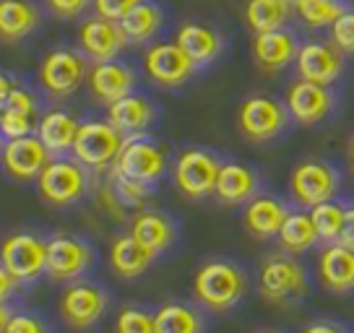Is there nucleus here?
I'll list each match as a JSON object with an SVG mask.
<instances>
[{
    "label": "nucleus",
    "mask_w": 354,
    "mask_h": 333,
    "mask_svg": "<svg viewBox=\"0 0 354 333\" xmlns=\"http://www.w3.org/2000/svg\"><path fill=\"white\" fill-rule=\"evenodd\" d=\"M248 292V276L243 268L230 260H209L196 271L193 294L196 300L214 312H224L234 307Z\"/></svg>",
    "instance_id": "obj_1"
},
{
    "label": "nucleus",
    "mask_w": 354,
    "mask_h": 333,
    "mask_svg": "<svg viewBox=\"0 0 354 333\" xmlns=\"http://www.w3.org/2000/svg\"><path fill=\"white\" fill-rule=\"evenodd\" d=\"M289 120L292 117H289L287 104L266 94L248 97L237 110V128L253 144H266L279 138L287 131Z\"/></svg>",
    "instance_id": "obj_2"
},
{
    "label": "nucleus",
    "mask_w": 354,
    "mask_h": 333,
    "mask_svg": "<svg viewBox=\"0 0 354 333\" xmlns=\"http://www.w3.org/2000/svg\"><path fill=\"white\" fill-rule=\"evenodd\" d=\"M339 185H342V175L336 172V166L321 159L299 162L289 175V193L302 209H313L318 203L333 200L339 193Z\"/></svg>",
    "instance_id": "obj_3"
},
{
    "label": "nucleus",
    "mask_w": 354,
    "mask_h": 333,
    "mask_svg": "<svg viewBox=\"0 0 354 333\" xmlns=\"http://www.w3.org/2000/svg\"><path fill=\"white\" fill-rule=\"evenodd\" d=\"M258 289L268 302H292L308 292V271L292 256L266 258L258 274Z\"/></svg>",
    "instance_id": "obj_4"
},
{
    "label": "nucleus",
    "mask_w": 354,
    "mask_h": 333,
    "mask_svg": "<svg viewBox=\"0 0 354 333\" xmlns=\"http://www.w3.org/2000/svg\"><path fill=\"white\" fill-rule=\"evenodd\" d=\"M122 144H125V138L110 120H91L78 128L73 154L81 164L91 166V169H104V166L115 164Z\"/></svg>",
    "instance_id": "obj_5"
},
{
    "label": "nucleus",
    "mask_w": 354,
    "mask_h": 333,
    "mask_svg": "<svg viewBox=\"0 0 354 333\" xmlns=\"http://www.w3.org/2000/svg\"><path fill=\"white\" fill-rule=\"evenodd\" d=\"M221 162L211 151L188 149L177 156L175 162V185L183 196L198 200L216 190Z\"/></svg>",
    "instance_id": "obj_6"
},
{
    "label": "nucleus",
    "mask_w": 354,
    "mask_h": 333,
    "mask_svg": "<svg viewBox=\"0 0 354 333\" xmlns=\"http://www.w3.org/2000/svg\"><path fill=\"white\" fill-rule=\"evenodd\" d=\"M344 53L333 45L331 39H308L299 45L297 60V78L313 81L321 86H333L344 73Z\"/></svg>",
    "instance_id": "obj_7"
},
{
    "label": "nucleus",
    "mask_w": 354,
    "mask_h": 333,
    "mask_svg": "<svg viewBox=\"0 0 354 333\" xmlns=\"http://www.w3.org/2000/svg\"><path fill=\"white\" fill-rule=\"evenodd\" d=\"M115 172H120L125 178L154 185L156 180H162L167 172V154L162 146L146 138H128L122 144L120 154L115 159Z\"/></svg>",
    "instance_id": "obj_8"
},
{
    "label": "nucleus",
    "mask_w": 354,
    "mask_h": 333,
    "mask_svg": "<svg viewBox=\"0 0 354 333\" xmlns=\"http://www.w3.org/2000/svg\"><path fill=\"white\" fill-rule=\"evenodd\" d=\"M196 63L185 55V50L177 42H159L151 45L144 55V70L146 76L151 78L159 86H183L185 81L193 78L196 73Z\"/></svg>",
    "instance_id": "obj_9"
},
{
    "label": "nucleus",
    "mask_w": 354,
    "mask_h": 333,
    "mask_svg": "<svg viewBox=\"0 0 354 333\" xmlns=\"http://www.w3.org/2000/svg\"><path fill=\"white\" fill-rule=\"evenodd\" d=\"M0 263L19 281H32L47 271V242L34 234H11L0 245Z\"/></svg>",
    "instance_id": "obj_10"
},
{
    "label": "nucleus",
    "mask_w": 354,
    "mask_h": 333,
    "mask_svg": "<svg viewBox=\"0 0 354 333\" xmlns=\"http://www.w3.org/2000/svg\"><path fill=\"white\" fill-rule=\"evenodd\" d=\"M284 104H287L289 117L295 122H299V125H318L333 112L336 94L331 91V86H321V84L297 78L287 89Z\"/></svg>",
    "instance_id": "obj_11"
},
{
    "label": "nucleus",
    "mask_w": 354,
    "mask_h": 333,
    "mask_svg": "<svg viewBox=\"0 0 354 333\" xmlns=\"http://www.w3.org/2000/svg\"><path fill=\"white\" fill-rule=\"evenodd\" d=\"M39 196L53 206H68L76 203L86 190V172L73 162H47L42 175L37 178Z\"/></svg>",
    "instance_id": "obj_12"
},
{
    "label": "nucleus",
    "mask_w": 354,
    "mask_h": 333,
    "mask_svg": "<svg viewBox=\"0 0 354 333\" xmlns=\"http://www.w3.org/2000/svg\"><path fill=\"white\" fill-rule=\"evenodd\" d=\"M86 78V63L71 50H53L39 66V84L53 97H68Z\"/></svg>",
    "instance_id": "obj_13"
},
{
    "label": "nucleus",
    "mask_w": 354,
    "mask_h": 333,
    "mask_svg": "<svg viewBox=\"0 0 354 333\" xmlns=\"http://www.w3.org/2000/svg\"><path fill=\"white\" fill-rule=\"evenodd\" d=\"M3 166L13 180H37L42 175V169L50 162L47 146L39 141V135H24V138H11L0 151Z\"/></svg>",
    "instance_id": "obj_14"
},
{
    "label": "nucleus",
    "mask_w": 354,
    "mask_h": 333,
    "mask_svg": "<svg viewBox=\"0 0 354 333\" xmlns=\"http://www.w3.org/2000/svg\"><path fill=\"white\" fill-rule=\"evenodd\" d=\"M299 37L295 29H277V32H261L253 39V60L255 66L266 70V73H277L284 70L297 60L299 53Z\"/></svg>",
    "instance_id": "obj_15"
},
{
    "label": "nucleus",
    "mask_w": 354,
    "mask_h": 333,
    "mask_svg": "<svg viewBox=\"0 0 354 333\" xmlns=\"http://www.w3.org/2000/svg\"><path fill=\"white\" fill-rule=\"evenodd\" d=\"M78 37H81L84 53L94 57L97 63L115 60L122 53V47L128 45V37L122 32L120 21H112L104 16H94V19L84 21Z\"/></svg>",
    "instance_id": "obj_16"
},
{
    "label": "nucleus",
    "mask_w": 354,
    "mask_h": 333,
    "mask_svg": "<svg viewBox=\"0 0 354 333\" xmlns=\"http://www.w3.org/2000/svg\"><path fill=\"white\" fill-rule=\"evenodd\" d=\"M91 263V247L76 237H53L47 242V274L55 281L78 278Z\"/></svg>",
    "instance_id": "obj_17"
},
{
    "label": "nucleus",
    "mask_w": 354,
    "mask_h": 333,
    "mask_svg": "<svg viewBox=\"0 0 354 333\" xmlns=\"http://www.w3.org/2000/svg\"><path fill=\"white\" fill-rule=\"evenodd\" d=\"M107 307L104 292L91 284H73L60 297V315L73 328H88L102 318Z\"/></svg>",
    "instance_id": "obj_18"
},
{
    "label": "nucleus",
    "mask_w": 354,
    "mask_h": 333,
    "mask_svg": "<svg viewBox=\"0 0 354 333\" xmlns=\"http://www.w3.org/2000/svg\"><path fill=\"white\" fill-rule=\"evenodd\" d=\"M318 278L333 294L354 292V247L331 242L318 256Z\"/></svg>",
    "instance_id": "obj_19"
},
{
    "label": "nucleus",
    "mask_w": 354,
    "mask_h": 333,
    "mask_svg": "<svg viewBox=\"0 0 354 333\" xmlns=\"http://www.w3.org/2000/svg\"><path fill=\"white\" fill-rule=\"evenodd\" d=\"M88 89L94 94V99L104 102L110 107L112 102L128 97L136 86V73L125 63L118 60H104L88 70Z\"/></svg>",
    "instance_id": "obj_20"
},
{
    "label": "nucleus",
    "mask_w": 354,
    "mask_h": 333,
    "mask_svg": "<svg viewBox=\"0 0 354 333\" xmlns=\"http://www.w3.org/2000/svg\"><path fill=\"white\" fill-rule=\"evenodd\" d=\"M175 42L185 50V55L196 66H209V63H214L221 55V50H224L221 34L214 26H209V23H198V21L183 23L175 34Z\"/></svg>",
    "instance_id": "obj_21"
},
{
    "label": "nucleus",
    "mask_w": 354,
    "mask_h": 333,
    "mask_svg": "<svg viewBox=\"0 0 354 333\" xmlns=\"http://www.w3.org/2000/svg\"><path fill=\"white\" fill-rule=\"evenodd\" d=\"M287 203L274 198V196H255L253 200H248L243 213L245 229L258 237V240H271L277 237L281 224L287 219Z\"/></svg>",
    "instance_id": "obj_22"
},
{
    "label": "nucleus",
    "mask_w": 354,
    "mask_h": 333,
    "mask_svg": "<svg viewBox=\"0 0 354 333\" xmlns=\"http://www.w3.org/2000/svg\"><path fill=\"white\" fill-rule=\"evenodd\" d=\"M258 193V175L255 169L245 164H237V162H227L221 164L219 169V180H216V190L214 196L227 203V206H240V203H248V200L255 198Z\"/></svg>",
    "instance_id": "obj_23"
},
{
    "label": "nucleus",
    "mask_w": 354,
    "mask_h": 333,
    "mask_svg": "<svg viewBox=\"0 0 354 333\" xmlns=\"http://www.w3.org/2000/svg\"><path fill=\"white\" fill-rule=\"evenodd\" d=\"M154 250H149L146 245H141L133 234L115 237V242L110 247V266L122 278H136L146 274L149 266L154 263Z\"/></svg>",
    "instance_id": "obj_24"
},
{
    "label": "nucleus",
    "mask_w": 354,
    "mask_h": 333,
    "mask_svg": "<svg viewBox=\"0 0 354 333\" xmlns=\"http://www.w3.org/2000/svg\"><path fill=\"white\" fill-rule=\"evenodd\" d=\"M154 104L138 94H128L122 99L112 102L107 110V117L120 133H144L154 122Z\"/></svg>",
    "instance_id": "obj_25"
},
{
    "label": "nucleus",
    "mask_w": 354,
    "mask_h": 333,
    "mask_svg": "<svg viewBox=\"0 0 354 333\" xmlns=\"http://www.w3.org/2000/svg\"><path fill=\"white\" fill-rule=\"evenodd\" d=\"M295 19V0H248L245 21L255 34L277 32Z\"/></svg>",
    "instance_id": "obj_26"
},
{
    "label": "nucleus",
    "mask_w": 354,
    "mask_h": 333,
    "mask_svg": "<svg viewBox=\"0 0 354 333\" xmlns=\"http://www.w3.org/2000/svg\"><path fill=\"white\" fill-rule=\"evenodd\" d=\"M277 240L281 245V250H287L289 256H302V253L313 250L321 237H318V229L313 224L310 211H289Z\"/></svg>",
    "instance_id": "obj_27"
},
{
    "label": "nucleus",
    "mask_w": 354,
    "mask_h": 333,
    "mask_svg": "<svg viewBox=\"0 0 354 333\" xmlns=\"http://www.w3.org/2000/svg\"><path fill=\"white\" fill-rule=\"evenodd\" d=\"M131 234L159 256L175 242V224L159 211H141L131 222Z\"/></svg>",
    "instance_id": "obj_28"
},
{
    "label": "nucleus",
    "mask_w": 354,
    "mask_h": 333,
    "mask_svg": "<svg viewBox=\"0 0 354 333\" xmlns=\"http://www.w3.org/2000/svg\"><path fill=\"white\" fill-rule=\"evenodd\" d=\"M78 125L73 115H68L63 110L47 112L42 120H39V141L47 146L50 154H63L68 149H73L78 135Z\"/></svg>",
    "instance_id": "obj_29"
},
{
    "label": "nucleus",
    "mask_w": 354,
    "mask_h": 333,
    "mask_svg": "<svg viewBox=\"0 0 354 333\" xmlns=\"http://www.w3.org/2000/svg\"><path fill=\"white\" fill-rule=\"evenodd\" d=\"M162 23H165V13L162 8L151 3V0H141L131 13H125L122 16V32L128 37V42H136V45H141V42H149V39H154L159 29H162Z\"/></svg>",
    "instance_id": "obj_30"
},
{
    "label": "nucleus",
    "mask_w": 354,
    "mask_h": 333,
    "mask_svg": "<svg viewBox=\"0 0 354 333\" xmlns=\"http://www.w3.org/2000/svg\"><path fill=\"white\" fill-rule=\"evenodd\" d=\"M39 23V13L29 0H0V37L24 39Z\"/></svg>",
    "instance_id": "obj_31"
},
{
    "label": "nucleus",
    "mask_w": 354,
    "mask_h": 333,
    "mask_svg": "<svg viewBox=\"0 0 354 333\" xmlns=\"http://www.w3.org/2000/svg\"><path fill=\"white\" fill-rule=\"evenodd\" d=\"M344 11H346L344 0H295V19H299V23L313 32L331 29Z\"/></svg>",
    "instance_id": "obj_32"
},
{
    "label": "nucleus",
    "mask_w": 354,
    "mask_h": 333,
    "mask_svg": "<svg viewBox=\"0 0 354 333\" xmlns=\"http://www.w3.org/2000/svg\"><path fill=\"white\" fill-rule=\"evenodd\" d=\"M203 321L193 307L183 302L162 305L154 312V333H201Z\"/></svg>",
    "instance_id": "obj_33"
},
{
    "label": "nucleus",
    "mask_w": 354,
    "mask_h": 333,
    "mask_svg": "<svg viewBox=\"0 0 354 333\" xmlns=\"http://www.w3.org/2000/svg\"><path fill=\"white\" fill-rule=\"evenodd\" d=\"M310 216H313V224L318 229V237H321L326 245L339 242L344 229V216H346V206L336 203V200H326V203H318L310 209Z\"/></svg>",
    "instance_id": "obj_34"
},
{
    "label": "nucleus",
    "mask_w": 354,
    "mask_h": 333,
    "mask_svg": "<svg viewBox=\"0 0 354 333\" xmlns=\"http://www.w3.org/2000/svg\"><path fill=\"white\" fill-rule=\"evenodd\" d=\"M112 188L118 193V198L122 200V206L138 209V206H144L146 198H149V185H146V182L125 178V175L115 172V169H112Z\"/></svg>",
    "instance_id": "obj_35"
},
{
    "label": "nucleus",
    "mask_w": 354,
    "mask_h": 333,
    "mask_svg": "<svg viewBox=\"0 0 354 333\" xmlns=\"http://www.w3.org/2000/svg\"><path fill=\"white\" fill-rule=\"evenodd\" d=\"M115 333H154V315L138 307H125L115 321Z\"/></svg>",
    "instance_id": "obj_36"
},
{
    "label": "nucleus",
    "mask_w": 354,
    "mask_h": 333,
    "mask_svg": "<svg viewBox=\"0 0 354 333\" xmlns=\"http://www.w3.org/2000/svg\"><path fill=\"white\" fill-rule=\"evenodd\" d=\"M331 42L344 55H354V8H346L331 26Z\"/></svg>",
    "instance_id": "obj_37"
},
{
    "label": "nucleus",
    "mask_w": 354,
    "mask_h": 333,
    "mask_svg": "<svg viewBox=\"0 0 354 333\" xmlns=\"http://www.w3.org/2000/svg\"><path fill=\"white\" fill-rule=\"evenodd\" d=\"M34 115H26V112H19V110H3V120H0V131L3 135L11 141V138H24V135L32 133L34 128Z\"/></svg>",
    "instance_id": "obj_38"
},
{
    "label": "nucleus",
    "mask_w": 354,
    "mask_h": 333,
    "mask_svg": "<svg viewBox=\"0 0 354 333\" xmlns=\"http://www.w3.org/2000/svg\"><path fill=\"white\" fill-rule=\"evenodd\" d=\"M141 0H94L97 16L112 19V21H122L125 13H131Z\"/></svg>",
    "instance_id": "obj_39"
},
{
    "label": "nucleus",
    "mask_w": 354,
    "mask_h": 333,
    "mask_svg": "<svg viewBox=\"0 0 354 333\" xmlns=\"http://www.w3.org/2000/svg\"><path fill=\"white\" fill-rule=\"evenodd\" d=\"M6 333H47V328L42 321H37L32 315H11Z\"/></svg>",
    "instance_id": "obj_40"
},
{
    "label": "nucleus",
    "mask_w": 354,
    "mask_h": 333,
    "mask_svg": "<svg viewBox=\"0 0 354 333\" xmlns=\"http://www.w3.org/2000/svg\"><path fill=\"white\" fill-rule=\"evenodd\" d=\"M6 107H8V110L26 112V115H34V110H37V104H34V97L26 89H13L11 97L6 99Z\"/></svg>",
    "instance_id": "obj_41"
},
{
    "label": "nucleus",
    "mask_w": 354,
    "mask_h": 333,
    "mask_svg": "<svg viewBox=\"0 0 354 333\" xmlns=\"http://www.w3.org/2000/svg\"><path fill=\"white\" fill-rule=\"evenodd\" d=\"M97 200H100V206L104 209L107 213H112V216H118L120 219L122 216V200L118 198V193H115V188L110 185H104V188L100 190V196H97Z\"/></svg>",
    "instance_id": "obj_42"
},
{
    "label": "nucleus",
    "mask_w": 354,
    "mask_h": 333,
    "mask_svg": "<svg viewBox=\"0 0 354 333\" xmlns=\"http://www.w3.org/2000/svg\"><path fill=\"white\" fill-rule=\"evenodd\" d=\"M86 3L88 0H47V6H50L57 16H66V19H71V16H76V13L84 11Z\"/></svg>",
    "instance_id": "obj_43"
},
{
    "label": "nucleus",
    "mask_w": 354,
    "mask_h": 333,
    "mask_svg": "<svg viewBox=\"0 0 354 333\" xmlns=\"http://www.w3.org/2000/svg\"><path fill=\"white\" fill-rule=\"evenodd\" d=\"M19 284V278L13 276L6 266H0V302H6L13 294V289Z\"/></svg>",
    "instance_id": "obj_44"
},
{
    "label": "nucleus",
    "mask_w": 354,
    "mask_h": 333,
    "mask_svg": "<svg viewBox=\"0 0 354 333\" xmlns=\"http://www.w3.org/2000/svg\"><path fill=\"white\" fill-rule=\"evenodd\" d=\"M339 242L346 247H354V206H346V216H344V229Z\"/></svg>",
    "instance_id": "obj_45"
},
{
    "label": "nucleus",
    "mask_w": 354,
    "mask_h": 333,
    "mask_svg": "<svg viewBox=\"0 0 354 333\" xmlns=\"http://www.w3.org/2000/svg\"><path fill=\"white\" fill-rule=\"evenodd\" d=\"M302 333H349V331H346L344 325H339V323L321 321V323H310V325Z\"/></svg>",
    "instance_id": "obj_46"
},
{
    "label": "nucleus",
    "mask_w": 354,
    "mask_h": 333,
    "mask_svg": "<svg viewBox=\"0 0 354 333\" xmlns=\"http://www.w3.org/2000/svg\"><path fill=\"white\" fill-rule=\"evenodd\" d=\"M13 89H16V86L11 84V78L3 76V73H0V104H6V99L11 97V91H13Z\"/></svg>",
    "instance_id": "obj_47"
},
{
    "label": "nucleus",
    "mask_w": 354,
    "mask_h": 333,
    "mask_svg": "<svg viewBox=\"0 0 354 333\" xmlns=\"http://www.w3.org/2000/svg\"><path fill=\"white\" fill-rule=\"evenodd\" d=\"M11 321V312L6 307V302H0V333H6V325Z\"/></svg>",
    "instance_id": "obj_48"
},
{
    "label": "nucleus",
    "mask_w": 354,
    "mask_h": 333,
    "mask_svg": "<svg viewBox=\"0 0 354 333\" xmlns=\"http://www.w3.org/2000/svg\"><path fill=\"white\" fill-rule=\"evenodd\" d=\"M349 166H352V172H354V135H352V141H349Z\"/></svg>",
    "instance_id": "obj_49"
},
{
    "label": "nucleus",
    "mask_w": 354,
    "mask_h": 333,
    "mask_svg": "<svg viewBox=\"0 0 354 333\" xmlns=\"http://www.w3.org/2000/svg\"><path fill=\"white\" fill-rule=\"evenodd\" d=\"M0 120H3V107H0Z\"/></svg>",
    "instance_id": "obj_50"
},
{
    "label": "nucleus",
    "mask_w": 354,
    "mask_h": 333,
    "mask_svg": "<svg viewBox=\"0 0 354 333\" xmlns=\"http://www.w3.org/2000/svg\"><path fill=\"white\" fill-rule=\"evenodd\" d=\"M0 151H3V146H0Z\"/></svg>",
    "instance_id": "obj_51"
}]
</instances>
